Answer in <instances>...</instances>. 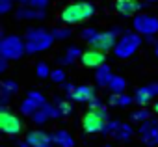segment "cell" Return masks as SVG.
Instances as JSON below:
<instances>
[{
  "label": "cell",
  "instance_id": "cell-7",
  "mask_svg": "<svg viewBox=\"0 0 158 147\" xmlns=\"http://www.w3.org/2000/svg\"><path fill=\"white\" fill-rule=\"evenodd\" d=\"M138 134H139L143 145H147V147H156V145H158V119L151 117V119H147L145 123H141L139 128H138Z\"/></svg>",
  "mask_w": 158,
  "mask_h": 147
},
{
  "label": "cell",
  "instance_id": "cell-40",
  "mask_svg": "<svg viewBox=\"0 0 158 147\" xmlns=\"http://www.w3.org/2000/svg\"><path fill=\"white\" fill-rule=\"evenodd\" d=\"M152 108H154V112H156V114H158V101H156V103H154V106H152Z\"/></svg>",
  "mask_w": 158,
  "mask_h": 147
},
{
  "label": "cell",
  "instance_id": "cell-31",
  "mask_svg": "<svg viewBox=\"0 0 158 147\" xmlns=\"http://www.w3.org/2000/svg\"><path fill=\"white\" fill-rule=\"evenodd\" d=\"M82 54H84V52H82L80 48H78L76 45H71V47L67 48V52H65V56H67V58H71L73 61H74L76 58H82Z\"/></svg>",
  "mask_w": 158,
  "mask_h": 147
},
{
  "label": "cell",
  "instance_id": "cell-45",
  "mask_svg": "<svg viewBox=\"0 0 158 147\" xmlns=\"http://www.w3.org/2000/svg\"><path fill=\"white\" fill-rule=\"evenodd\" d=\"M11 2H13V0H11Z\"/></svg>",
  "mask_w": 158,
  "mask_h": 147
},
{
  "label": "cell",
  "instance_id": "cell-27",
  "mask_svg": "<svg viewBox=\"0 0 158 147\" xmlns=\"http://www.w3.org/2000/svg\"><path fill=\"white\" fill-rule=\"evenodd\" d=\"M121 125V121H117V119H108V123H106V127H104V130H102V134L104 136H114L115 134V130H117V127Z\"/></svg>",
  "mask_w": 158,
  "mask_h": 147
},
{
  "label": "cell",
  "instance_id": "cell-24",
  "mask_svg": "<svg viewBox=\"0 0 158 147\" xmlns=\"http://www.w3.org/2000/svg\"><path fill=\"white\" fill-rule=\"evenodd\" d=\"M71 103L73 101H60V99L54 101V106L58 110V117H67V116L73 114V104Z\"/></svg>",
  "mask_w": 158,
  "mask_h": 147
},
{
  "label": "cell",
  "instance_id": "cell-38",
  "mask_svg": "<svg viewBox=\"0 0 158 147\" xmlns=\"http://www.w3.org/2000/svg\"><path fill=\"white\" fill-rule=\"evenodd\" d=\"M19 147H30V145H28L26 141H21V143H19Z\"/></svg>",
  "mask_w": 158,
  "mask_h": 147
},
{
  "label": "cell",
  "instance_id": "cell-3",
  "mask_svg": "<svg viewBox=\"0 0 158 147\" xmlns=\"http://www.w3.org/2000/svg\"><path fill=\"white\" fill-rule=\"evenodd\" d=\"M108 123V110L102 108H89L82 117V127L88 134H101Z\"/></svg>",
  "mask_w": 158,
  "mask_h": 147
},
{
  "label": "cell",
  "instance_id": "cell-35",
  "mask_svg": "<svg viewBox=\"0 0 158 147\" xmlns=\"http://www.w3.org/2000/svg\"><path fill=\"white\" fill-rule=\"evenodd\" d=\"M8 58H4V56H0V73H4L6 69H8Z\"/></svg>",
  "mask_w": 158,
  "mask_h": 147
},
{
  "label": "cell",
  "instance_id": "cell-12",
  "mask_svg": "<svg viewBox=\"0 0 158 147\" xmlns=\"http://www.w3.org/2000/svg\"><path fill=\"white\" fill-rule=\"evenodd\" d=\"M24 141L30 147H52V134H47L45 130H30L24 138Z\"/></svg>",
  "mask_w": 158,
  "mask_h": 147
},
{
  "label": "cell",
  "instance_id": "cell-18",
  "mask_svg": "<svg viewBox=\"0 0 158 147\" xmlns=\"http://www.w3.org/2000/svg\"><path fill=\"white\" fill-rule=\"evenodd\" d=\"M114 73H112V69L104 63V65H101V67H97V71H95V82H97V86L99 88H108L110 86V82L114 80Z\"/></svg>",
  "mask_w": 158,
  "mask_h": 147
},
{
  "label": "cell",
  "instance_id": "cell-20",
  "mask_svg": "<svg viewBox=\"0 0 158 147\" xmlns=\"http://www.w3.org/2000/svg\"><path fill=\"white\" fill-rule=\"evenodd\" d=\"M52 141L56 147H74V138L63 128H58L52 132Z\"/></svg>",
  "mask_w": 158,
  "mask_h": 147
},
{
  "label": "cell",
  "instance_id": "cell-25",
  "mask_svg": "<svg viewBox=\"0 0 158 147\" xmlns=\"http://www.w3.org/2000/svg\"><path fill=\"white\" fill-rule=\"evenodd\" d=\"M128 119H130V123H145L147 119H151V112L147 110V108H138V110H134V112H130V116H128Z\"/></svg>",
  "mask_w": 158,
  "mask_h": 147
},
{
  "label": "cell",
  "instance_id": "cell-28",
  "mask_svg": "<svg viewBox=\"0 0 158 147\" xmlns=\"http://www.w3.org/2000/svg\"><path fill=\"white\" fill-rule=\"evenodd\" d=\"M50 80H52L54 84H63V82H65V71H63L61 67L54 69L52 75H50Z\"/></svg>",
  "mask_w": 158,
  "mask_h": 147
},
{
  "label": "cell",
  "instance_id": "cell-19",
  "mask_svg": "<svg viewBox=\"0 0 158 147\" xmlns=\"http://www.w3.org/2000/svg\"><path fill=\"white\" fill-rule=\"evenodd\" d=\"M19 91V84L11 78H6L0 84V95H2V106H8V99Z\"/></svg>",
  "mask_w": 158,
  "mask_h": 147
},
{
  "label": "cell",
  "instance_id": "cell-21",
  "mask_svg": "<svg viewBox=\"0 0 158 147\" xmlns=\"http://www.w3.org/2000/svg\"><path fill=\"white\" fill-rule=\"evenodd\" d=\"M132 136H134V128H132V125H130V123H123V121H121V125L117 127V130H115V134H114L112 138H114L115 141L125 143V141H128Z\"/></svg>",
  "mask_w": 158,
  "mask_h": 147
},
{
  "label": "cell",
  "instance_id": "cell-44",
  "mask_svg": "<svg viewBox=\"0 0 158 147\" xmlns=\"http://www.w3.org/2000/svg\"><path fill=\"white\" fill-rule=\"evenodd\" d=\"M104 147H112V145H104Z\"/></svg>",
  "mask_w": 158,
  "mask_h": 147
},
{
  "label": "cell",
  "instance_id": "cell-37",
  "mask_svg": "<svg viewBox=\"0 0 158 147\" xmlns=\"http://www.w3.org/2000/svg\"><path fill=\"white\" fill-rule=\"evenodd\" d=\"M21 6H30V0H17Z\"/></svg>",
  "mask_w": 158,
  "mask_h": 147
},
{
  "label": "cell",
  "instance_id": "cell-6",
  "mask_svg": "<svg viewBox=\"0 0 158 147\" xmlns=\"http://www.w3.org/2000/svg\"><path fill=\"white\" fill-rule=\"evenodd\" d=\"M132 28L136 34H139L141 37H149V36H156L158 34V17L149 15V13H138L134 17Z\"/></svg>",
  "mask_w": 158,
  "mask_h": 147
},
{
  "label": "cell",
  "instance_id": "cell-16",
  "mask_svg": "<svg viewBox=\"0 0 158 147\" xmlns=\"http://www.w3.org/2000/svg\"><path fill=\"white\" fill-rule=\"evenodd\" d=\"M15 17L21 21H43L47 15H45V10H35L32 6H21L15 11Z\"/></svg>",
  "mask_w": 158,
  "mask_h": 147
},
{
  "label": "cell",
  "instance_id": "cell-8",
  "mask_svg": "<svg viewBox=\"0 0 158 147\" xmlns=\"http://www.w3.org/2000/svg\"><path fill=\"white\" fill-rule=\"evenodd\" d=\"M0 130L6 136H17L23 130V121L13 112H0Z\"/></svg>",
  "mask_w": 158,
  "mask_h": 147
},
{
  "label": "cell",
  "instance_id": "cell-11",
  "mask_svg": "<svg viewBox=\"0 0 158 147\" xmlns=\"http://www.w3.org/2000/svg\"><path fill=\"white\" fill-rule=\"evenodd\" d=\"M69 101H73V103H78V104H84V103H91L95 97H97V93H95V88L93 86H76L74 88V91H71L69 95Z\"/></svg>",
  "mask_w": 158,
  "mask_h": 147
},
{
  "label": "cell",
  "instance_id": "cell-29",
  "mask_svg": "<svg viewBox=\"0 0 158 147\" xmlns=\"http://www.w3.org/2000/svg\"><path fill=\"white\" fill-rule=\"evenodd\" d=\"M97 34H99V30H97V28H91V26H89V28H82V32H80L82 39H84V41H88V43H89L91 39H95V37H97Z\"/></svg>",
  "mask_w": 158,
  "mask_h": 147
},
{
  "label": "cell",
  "instance_id": "cell-34",
  "mask_svg": "<svg viewBox=\"0 0 158 147\" xmlns=\"http://www.w3.org/2000/svg\"><path fill=\"white\" fill-rule=\"evenodd\" d=\"M88 104H89V108H102V106H104V103H102L101 99H97V97H95L91 103H88Z\"/></svg>",
  "mask_w": 158,
  "mask_h": 147
},
{
  "label": "cell",
  "instance_id": "cell-43",
  "mask_svg": "<svg viewBox=\"0 0 158 147\" xmlns=\"http://www.w3.org/2000/svg\"><path fill=\"white\" fill-rule=\"evenodd\" d=\"M73 2H80V0H73Z\"/></svg>",
  "mask_w": 158,
  "mask_h": 147
},
{
  "label": "cell",
  "instance_id": "cell-4",
  "mask_svg": "<svg viewBox=\"0 0 158 147\" xmlns=\"http://www.w3.org/2000/svg\"><path fill=\"white\" fill-rule=\"evenodd\" d=\"M141 43H143V39H141L139 34H136V32H127V34H123V36L117 39V45H115V48H114V56L119 58V60H127V58H130V56L141 47Z\"/></svg>",
  "mask_w": 158,
  "mask_h": 147
},
{
  "label": "cell",
  "instance_id": "cell-5",
  "mask_svg": "<svg viewBox=\"0 0 158 147\" xmlns=\"http://www.w3.org/2000/svg\"><path fill=\"white\" fill-rule=\"evenodd\" d=\"M26 52V41L19 36H2L0 39V56L11 60H19Z\"/></svg>",
  "mask_w": 158,
  "mask_h": 147
},
{
  "label": "cell",
  "instance_id": "cell-41",
  "mask_svg": "<svg viewBox=\"0 0 158 147\" xmlns=\"http://www.w3.org/2000/svg\"><path fill=\"white\" fill-rule=\"evenodd\" d=\"M147 2H158V0H147Z\"/></svg>",
  "mask_w": 158,
  "mask_h": 147
},
{
  "label": "cell",
  "instance_id": "cell-23",
  "mask_svg": "<svg viewBox=\"0 0 158 147\" xmlns=\"http://www.w3.org/2000/svg\"><path fill=\"white\" fill-rule=\"evenodd\" d=\"M108 90L112 91V95H119V93H125V90H127V80H125L123 77L115 75V77H114V80L110 82Z\"/></svg>",
  "mask_w": 158,
  "mask_h": 147
},
{
  "label": "cell",
  "instance_id": "cell-30",
  "mask_svg": "<svg viewBox=\"0 0 158 147\" xmlns=\"http://www.w3.org/2000/svg\"><path fill=\"white\" fill-rule=\"evenodd\" d=\"M52 34H54V37H56V39H60V41H61V39H69L73 32H71L69 28H54V30H52Z\"/></svg>",
  "mask_w": 158,
  "mask_h": 147
},
{
  "label": "cell",
  "instance_id": "cell-39",
  "mask_svg": "<svg viewBox=\"0 0 158 147\" xmlns=\"http://www.w3.org/2000/svg\"><path fill=\"white\" fill-rule=\"evenodd\" d=\"M154 54H156V56H158V41H156V43H154Z\"/></svg>",
  "mask_w": 158,
  "mask_h": 147
},
{
  "label": "cell",
  "instance_id": "cell-36",
  "mask_svg": "<svg viewBox=\"0 0 158 147\" xmlns=\"http://www.w3.org/2000/svg\"><path fill=\"white\" fill-rule=\"evenodd\" d=\"M74 88H76L74 84H71V82H63V91H65L67 95H69L71 91H74Z\"/></svg>",
  "mask_w": 158,
  "mask_h": 147
},
{
  "label": "cell",
  "instance_id": "cell-42",
  "mask_svg": "<svg viewBox=\"0 0 158 147\" xmlns=\"http://www.w3.org/2000/svg\"><path fill=\"white\" fill-rule=\"evenodd\" d=\"M154 86H156V91H158V82H156V84H154Z\"/></svg>",
  "mask_w": 158,
  "mask_h": 147
},
{
  "label": "cell",
  "instance_id": "cell-13",
  "mask_svg": "<svg viewBox=\"0 0 158 147\" xmlns=\"http://www.w3.org/2000/svg\"><path fill=\"white\" fill-rule=\"evenodd\" d=\"M141 6L143 4L139 0H115V10L123 17H136Z\"/></svg>",
  "mask_w": 158,
  "mask_h": 147
},
{
  "label": "cell",
  "instance_id": "cell-33",
  "mask_svg": "<svg viewBox=\"0 0 158 147\" xmlns=\"http://www.w3.org/2000/svg\"><path fill=\"white\" fill-rule=\"evenodd\" d=\"M11 10V0H0V13L6 15Z\"/></svg>",
  "mask_w": 158,
  "mask_h": 147
},
{
  "label": "cell",
  "instance_id": "cell-1",
  "mask_svg": "<svg viewBox=\"0 0 158 147\" xmlns=\"http://www.w3.org/2000/svg\"><path fill=\"white\" fill-rule=\"evenodd\" d=\"M54 34L48 32L47 28L35 26V28H28L24 34V41H26V52L28 54H37L43 50H48L54 45Z\"/></svg>",
  "mask_w": 158,
  "mask_h": 147
},
{
  "label": "cell",
  "instance_id": "cell-26",
  "mask_svg": "<svg viewBox=\"0 0 158 147\" xmlns=\"http://www.w3.org/2000/svg\"><path fill=\"white\" fill-rule=\"evenodd\" d=\"M35 75H37V77H39L41 80H45V78H50L52 71H50L48 63H45V61H39V63L35 65Z\"/></svg>",
  "mask_w": 158,
  "mask_h": 147
},
{
  "label": "cell",
  "instance_id": "cell-2",
  "mask_svg": "<svg viewBox=\"0 0 158 147\" xmlns=\"http://www.w3.org/2000/svg\"><path fill=\"white\" fill-rule=\"evenodd\" d=\"M95 15V6L88 0H80V2H71L67 4L61 13L60 19L67 24H78V23H84L88 19H91Z\"/></svg>",
  "mask_w": 158,
  "mask_h": 147
},
{
  "label": "cell",
  "instance_id": "cell-15",
  "mask_svg": "<svg viewBox=\"0 0 158 147\" xmlns=\"http://www.w3.org/2000/svg\"><path fill=\"white\" fill-rule=\"evenodd\" d=\"M58 117V110H56V106L54 104H43L30 119L35 123V125H45L47 121H50V119H56Z\"/></svg>",
  "mask_w": 158,
  "mask_h": 147
},
{
  "label": "cell",
  "instance_id": "cell-17",
  "mask_svg": "<svg viewBox=\"0 0 158 147\" xmlns=\"http://www.w3.org/2000/svg\"><path fill=\"white\" fill-rule=\"evenodd\" d=\"M154 95H158V91H156V86H154V84L141 86V88H138V90H136V93H134V103L143 106V104L151 103V101L154 99Z\"/></svg>",
  "mask_w": 158,
  "mask_h": 147
},
{
  "label": "cell",
  "instance_id": "cell-14",
  "mask_svg": "<svg viewBox=\"0 0 158 147\" xmlns=\"http://www.w3.org/2000/svg\"><path fill=\"white\" fill-rule=\"evenodd\" d=\"M80 61H82L86 67H95V69H97V67L104 65V61H106V52L97 50V48H89V50H86V52L82 54Z\"/></svg>",
  "mask_w": 158,
  "mask_h": 147
},
{
  "label": "cell",
  "instance_id": "cell-10",
  "mask_svg": "<svg viewBox=\"0 0 158 147\" xmlns=\"http://www.w3.org/2000/svg\"><path fill=\"white\" fill-rule=\"evenodd\" d=\"M117 45V36L110 30V32H99L95 39L89 41V47L91 48H97V50H102V52H108V50H114Z\"/></svg>",
  "mask_w": 158,
  "mask_h": 147
},
{
  "label": "cell",
  "instance_id": "cell-32",
  "mask_svg": "<svg viewBox=\"0 0 158 147\" xmlns=\"http://www.w3.org/2000/svg\"><path fill=\"white\" fill-rule=\"evenodd\" d=\"M48 4H50V0H30V6L35 10H47Z\"/></svg>",
  "mask_w": 158,
  "mask_h": 147
},
{
  "label": "cell",
  "instance_id": "cell-9",
  "mask_svg": "<svg viewBox=\"0 0 158 147\" xmlns=\"http://www.w3.org/2000/svg\"><path fill=\"white\" fill-rule=\"evenodd\" d=\"M43 104H47L45 95H41L39 91H28L26 99L21 103V114L26 116V117H32Z\"/></svg>",
  "mask_w": 158,
  "mask_h": 147
},
{
  "label": "cell",
  "instance_id": "cell-22",
  "mask_svg": "<svg viewBox=\"0 0 158 147\" xmlns=\"http://www.w3.org/2000/svg\"><path fill=\"white\" fill-rule=\"evenodd\" d=\"M108 103H110V106H115V108H127L134 103V97H130L127 93H119V95H112Z\"/></svg>",
  "mask_w": 158,
  "mask_h": 147
}]
</instances>
